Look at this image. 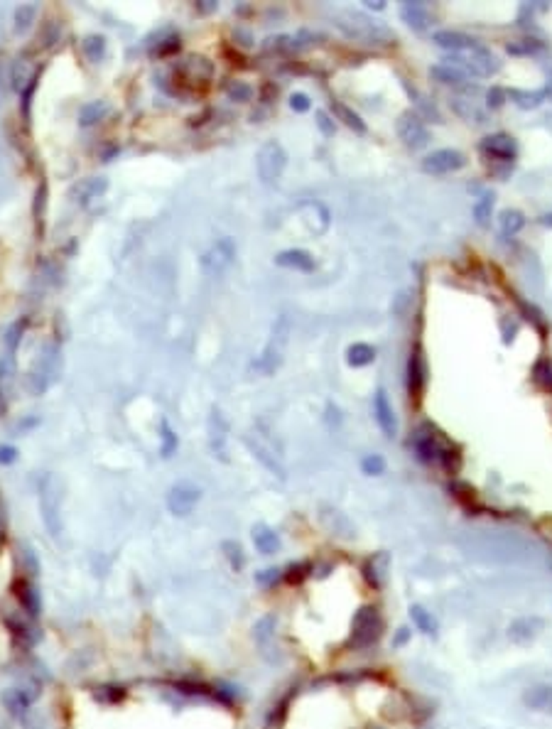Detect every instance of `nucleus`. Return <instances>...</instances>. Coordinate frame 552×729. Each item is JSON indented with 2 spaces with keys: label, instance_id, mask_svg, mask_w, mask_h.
Masks as SVG:
<instances>
[{
  "label": "nucleus",
  "instance_id": "nucleus-14",
  "mask_svg": "<svg viewBox=\"0 0 552 729\" xmlns=\"http://www.w3.org/2000/svg\"><path fill=\"white\" fill-rule=\"evenodd\" d=\"M464 165H466V160H464V155H461L459 150L445 148V150H435V153H429L427 158L422 160V172H427V174H450V172L461 170Z\"/></svg>",
  "mask_w": 552,
  "mask_h": 729
},
{
  "label": "nucleus",
  "instance_id": "nucleus-36",
  "mask_svg": "<svg viewBox=\"0 0 552 729\" xmlns=\"http://www.w3.org/2000/svg\"><path fill=\"white\" fill-rule=\"evenodd\" d=\"M532 383H535L540 391H552V363L547 359H540V361L532 366Z\"/></svg>",
  "mask_w": 552,
  "mask_h": 729
},
{
  "label": "nucleus",
  "instance_id": "nucleus-47",
  "mask_svg": "<svg viewBox=\"0 0 552 729\" xmlns=\"http://www.w3.org/2000/svg\"><path fill=\"white\" fill-rule=\"evenodd\" d=\"M486 98H489V106L491 108H498V106H503V101H506V91H503V89H498V87H493L489 93H486Z\"/></svg>",
  "mask_w": 552,
  "mask_h": 729
},
{
  "label": "nucleus",
  "instance_id": "nucleus-8",
  "mask_svg": "<svg viewBox=\"0 0 552 729\" xmlns=\"http://www.w3.org/2000/svg\"><path fill=\"white\" fill-rule=\"evenodd\" d=\"M383 633V619H381L376 607H363L353 617V631H351V646L353 648H368L374 646Z\"/></svg>",
  "mask_w": 552,
  "mask_h": 729
},
{
  "label": "nucleus",
  "instance_id": "nucleus-3",
  "mask_svg": "<svg viewBox=\"0 0 552 729\" xmlns=\"http://www.w3.org/2000/svg\"><path fill=\"white\" fill-rule=\"evenodd\" d=\"M59 361H61V349L56 342H47L45 347L37 352L32 359L30 368L25 376V388L30 396H45L54 381L59 378Z\"/></svg>",
  "mask_w": 552,
  "mask_h": 729
},
{
  "label": "nucleus",
  "instance_id": "nucleus-15",
  "mask_svg": "<svg viewBox=\"0 0 552 729\" xmlns=\"http://www.w3.org/2000/svg\"><path fill=\"white\" fill-rule=\"evenodd\" d=\"M374 415H376V423H378L381 433L385 437H395L398 435V420H395V410L390 405L388 396H385L383 388H378L374 396Z\"/></svg>",
  "mask_w": 552,
  "mask_h": 729
},
{
  "label": "nucleus",
  "instance_id": "nucleus-43",
  "mask_svg": "<svg viewBox=\"0 0 552 729\" xmlns=\"http://www.w3.org/2000/svg\"><path fill=\"white\" fill-rule=\"evenodd\" d=\"M37 82H40V72H37L35 77L30 79V84H27V87L20 91V96H22V118H25V123H30V103H32V93H35V89H37Z\"/></svg>",
  "mask_w": 552,
  "mask_h": 729
},
{
  "label": "nucleus",
  "instance_id": "nucleus-39",
  "mask_svg": "<svg viewBox=\"0 0 552 729\" xmlns=\"http://www.w3.org/2000/svg\"><path fill=\"white\" fill-rule=\"evenodd\" d=\"M491 211H493V192H486L484 197L474 204V219L479 226H486L491 219Z\"/></svg>",
  "mask_w": 552,
  "mask_h": 729
},
{
  "label": "nucleus",
  "instance_id": "nucleus-13",
  "mask_svg": "<svg viewBox=\"0 0 552 729\" xmlns=\"http://www.w3.org/2000/svg\"><path fill=\"white\" fill-rule=\"evenodd\" d=\"M398 135L405 143V148L410 150H422L429 143V130L424 126V121L415 111H405L398 118Z\"/></svg>",
  "mask_w": 552,
  "mask_h": 729
},
{
  "label": "nucleus",
  "instance_id": "nucleus-49",
  "mask_svg": "<svg viewBox=\"0 0 552 729\" xmlns=\"http://www.w3.org/2000/svg\"><path fill=\"white\" fill-rule=\"evenodd\" d=\"M523 42H526V45H516V42L508 45V52H511V54H530V52L540 50V45H532V42H528V40H523Z\"/></svg>",
  "mask_w": 552,
  "mask_h": 729
},
{
  "label": "nucleus",
  "instance_id": "nucleus-48",
  "mask_svg": "<svg viewBox=\"0 0 552 729\" xmlns=\"http://www.w3.org/2000/svg\"><path fill=\"white\" fill-rule=\"evenodd\" d=\"M17 459V449L13 444H0V464H13Z\"/></svg>",
  "mask_w": 552,
  "mask_h": 729
},
{
  "label": "nucleus",
  "instance_id": "nucleus-7",
  "mask_svg": "<svg viewBox=\"0 0 552 729\" xmlns=\"http://www.w3.org/2000/svg\"><path fill=\"white\" fill-rule=\"evenodd\" d=\"M450 66H457L459 72H464L466 77H491V74H496L501 69V61L498 57L493 54L491 50H486L484 45H476L471 50L464 52H457V54H450L447 59Z\"/></svg>",
  "mask_w": 552,
  "mask_h": 729
},
{
  "label": "nucleus",
  "instance_id": "nucleus-41",
  "mask_svg": "<svg viewBox=\"0 0 552 729\" xmlns=\"http://www.w3.org/2000/svg\"><path fill=\"white\" fill-rule=\"evenodd\" d=\"M361 469H363V474H368V476H378L385 472V459L381 457V454H368V457L361 462Z\"/></svg>",
  "mask_w": 552,
  "mask_h": 729
},
{
  "label": "nucleus",
  "instance_id": "nucleus-35",
  "mask_svg": "<svg viewBox=\"0 0 552 729\" xmlns=\"http://www.w3.org/2000/svg\"><path fill=\"white\" fill-rule=\"evenodd\" d=\"M498 226H501L503 236H513V234H518L523 226H526V216H523L521 211H516V209H506V211H501V214H498Z\"/></svg>",
  "mask_w": 552,
  "mask_h": 729
},
{
  "label": "nucleus",
  "instance_id": "nucleus-18",
  "mask_svg": "<svg viewBox=\"0 0 552 729\" xmlns=\"http://www.w3.org/2000/svg\"><path fill=\"white\" fill-rule=\"evenodd\" d=\"M15 386V354H0V415L8 413L10 393Z\"/></svg>",
  "mask_w": 552,
  "mask_h": 729
},
{
  "label": "nucleus",
  "instance_id": "nucleus-24",
  "mask_svg": "<svg viewBox=\"0 0 552 729\" xmlns=\"http://www.w3.org/2000/svg\"><path fill=\"white\" fill-rule=\"evenodd\" d=\"M526 707L535 712H552V685H532L523 695Z\"/></svg>",
  "mask_w": 552,
  "mask_h": 729
},
{
  "label": "nucleus",
  "instance_id": "nucleus-34",
  "mask_svg": "<svg viewBox=\"0 0 552 729\" xmlns=\"http://www.w3.org/2000/svg\"><path fill=\"white\" fill-rule=\"evenodd\" d=\"M177 447H179L177 433H174L172 425H169L167 420H162V423H160V452H162L164 459H169L174 452H177Z\"/></svg>",
  "mask_w": 552,
  "mask_h": 729
},
{
  "label": "nucleus",
  "instance_id": "nucleus-52",
  "mask_svg": "<svg viewBox=\"0 0 552 729\" xmlns=\"http://www.w3.org/2000/svg\"><path fill=\"white\" fill-rule=\"evenodd\" d=\"M410 638V629H398V636H395V646H403Z\"/></svg>",
  "mask_w": 552,
  "mask_h": 729
},
{
  "label": "nucleus",
  "instance_id": "nucleus-6",
  "mask_svg": "<svg viewBox=\"0 0 552 729\" xmlns=\"http://www.w3.org/2000/svg\"><path fill=\"white\" fill-rule=\"evenodd\" d=\"M290 331H292V322L287 315H280L275 322H273L270 337H268L261 356L253 361V371L263 373V376H270V373H275L277 368H280L287 342H290Z\"/></svg>",
  "mask_w": 552,
  "mask_h": 729
},
{
  "label": "nucleus",
  "instance_id": "nucleus-32",
  "mask_svg": "<svg viewBox=\"0 0 552 729\" xmlns=\"http://www.w3.org/2000/svg\"><path fill=\"white\" fill-rule=\"evenodd\" d=\"M82 52L86 54L89 61L98 64V61L103 59V54H106V37L103 35H86L82 42Z\"/></svg>",
  "mask_w": 552,
  "mask_h": 729
},
{
  "label": "nucleus",
  "instance_id": "nucleus-25",
  "mask_svg": "<svg viewBox=\"0 0 552 729\" xmlns=\"http://www.w3.org/2000/svg\"><path fill=\"white\" fill-rule=\"evenodd\" d=\"M429 77L437 79L440 84H447V87H466L469 84V77L450 64H435L429 69Z\"/></svg>",
  "mask_w": 552,
  "mask_h": 729
},
{
  "label": "nucleus",
  "instance_id": "nucleus-28",
  "mask_svg": "<svg viewBox=\"0 0 552 729\" xmlns=\"http://www.w3.org/2000/svg\"><path fill=\"white\" fill-rule=\"evenodd\" d=\"M410 619H413L417 631L427 633V636H435L437 633V619L432 617V612H427L422 604H413V607H410Z\"/></svg>",
  "mask_w": 552,
  "mask_h": 729
},
{
  "label": "nucleus",
  "instance_id": "nucleus-40",
  "mask_svg": "<svg viewBox=\"0 0 552 729\" xmlns=\"http://www.w3.org/2000/svg\"><path fill=\"white\" fill-rule=\"evenodd\" d=\"M35 20H37V6H20L15 10V30L17 32H27Z\"/></svg>",
  "mask_w": 552,
  "mask_h": 729
},
{
  "label": "nucleus",
  "instance_id": "nucleus-4",
  "mask_svg": "<svg viewBox=\"0 0 552 729\" xmlns=\"http://www.w3.org/2000/svg\"><path fill=\"white\" fill-rule=\"evenodd\" d=\"M245 444L253 452V457L266 467L268 472L277 474L280 479H285V464H282V447L277 444V439L273 437V430L268 428L266 420H258L251 428V433L245 435Z\"/></svg>",
  "mask_w": 552,
  "mask_h": 729
},
{
  "label": "nucleus",
  "instance_id": "nucleus-2",
  "mask_svg": "<svg viewBox=\"0 0 552 729\" xmlns=\"http://www.w3.org/2000/svg\"><path fill=\"white\" fill-rule=\"evenodd\" d=\"M334 25L353 42H363V45H390L395 40V32L385 27L381 20L366 15L358 10H342L334 15Z\"/></svg>",
  "mask_w": 552,
  "mask_h": 729
},
{
  "label": "nucleus",
  "instance_id": "nucleus-26",
  "mask_svg": "<svg viewBox=\"0 0 552 729\" xmlns=\"http://www.w3.org/2000/svg\"><path fill=\"white\" fill-rule=\"evenodd\" d=\"M3 705H6V709L10 714L20 717V714H25L27 709H30L32 698L25 693V690H20V688H8L6 693H3Z\"/></svg>",
  "mask_w": 552,
  "mask_h": 729
},
{
  "label": "nucleus",
  "instance_id": "nucleus-12",
  "mask_svg": "<svg viewBox=\"0 0 552 729\" xmlns=\"http://www.w3.org/2000/svg\"><path fill=\"white\" fill-rule=\"evenodd\" d=\"M206 433H209V449L219 462H231L229 457V433L231 425L226 420V415L221 413V408H211L209 420H206Z\"/></svg>",
  "mask_w": 552,
  "mask_h": 729
},
{
  "label": "nucleus",
  "instance_id": "nucleus-16",
  "mask_svg": "<svg viewBox=\"0 0 552 729\" xmlns=\"http://www.w3.org/2000/svg\"><path fill=\"white\" fill-rule=\"evenodd\" d=\"M481 153L489 155L493 160H503V163H511L516 158L518 148H516V140L506 133H496V135H489V138L481 140Z\"/></svg>",
  "mask_w": 552,
  "mask_h": 729
},
{
  "label": "nucleus",
  "instance_id": "nucleus-23",
  "mask_svg": "<svg viewBox=\"0 0 552 729\" xmlns=\"http://www.w3.org/2000/svg\"><path fill=\"white\" fill-rule=\"evenodd\" d=\"M253 546L261 555H275L280 550V538L277 533L266 523H258L253 525Z\"/></svg>",
  "mask_w": 552,
  "mask_h": 729
},
{
  "label": "nucleus",
  "instance_id": "nucleus-30",
  "mask_svg": "<svg viewBox=\"0 0 552 729\" xmlns=\"http://www.w3.org/2000/svg\"><path fill=\"white\" fill-rule=\"evenodd\" d=\"M108 113V103L106 101H89L82 106V111H79V123H82L84 128L93 126V123L103 121Z\"/></svg>",
  "mask_w": 552,
  "mask_h": 729
},
{
  "label": "nucleus",
  "instance_id": "nucleus-17",
  "mask_svg": "<svg viewBox=\"0 0 552 729\" xmlns=\"http://www.w3.org/2000/svg\"><path fill=\"white\" fill-rule=\"evenodd\" d=\"M427 386V366H424V356H422V349L415 347L410 352L408 359V388H410V396L417 400L422 398V391Z\"/></svg>",
  "mask_w": 552,
  "mask_h": 729
},
{
  "label": "nucleus",
  "instance_id": "nucleus-44",
  "mask_svg": "<svg viewBox=\"0 0 552 729\" xmlns=\"http://www.w3.org/2000/svg\"><path fill=\"white\" fill-rule=\"evenodd\" d=\"M226 93H229V98H233V101H251L253 89L243 82H231L229 87H226Z\"/></svg>",
  "mask_w": 552,
  "mask_h": 729
},
{
  "label": "nucleus",
  "instance_id": "nucleus-1",
  "mask_svg": "<svg viewBox=\"0 0 552 729\" xmlns=\"http://www.w3.org/2000/svg\"><path fill=\"white\" fill-rule=\"evenodd\" d=\"M410 444H413V449H415V454H417L420 462L437 464V467H442L447 474H454V472L459 469V464H461L459 449H457L454 444H452L450 439L435 428V425H429V423L420 425L417 433H415L413 439H410Z\"/></svg>",
  "mask_w": 552,
  "mask_h": 729
},
{
  "label": "nucleus",
  "instance_id": "nucleus-31",
  "mask_svg": "<svg viewBox=\"0 0 552 729\" xmlns=\"http://www.w3.org/2000/svg\"><path fill=\"white\" fill-rule=\"evenodd\" d=\"M332 113L339 118V121H344V126H348L351 130L366 133V123L361 121V116H358V113H353L348 106H344L342 101H332Z\"/></svg>",
  "mask_w": 552,
  "mask_h": 729
},
{
  "label": "nucleus",
  "instance_id": "nucleus-45",
  "mask_svg": "<svg viewBox=\"0 0 552 729\" xmlns=\"http://www.w3.org/2000/svg\"><path fill=\"white\" fill-rule=\"evenodd\" d=\"M224 550H226V557H229V562H231V567H233V570H240V567L245 565L243 550H240L238 543L226 541V543H224Z\"/></svg>",
  "mask_w": 552,
  "mask_h": 729
},
{
  "label": "nucleus",
  "instance_id": "nucleus-9",
  "mask_svg": "<svg viewBox=\"0 0 552 729\" xmlns=\"http://www.w3.org/2000/svg\"><path fill=\"white\" fill-rule=\"evenodd\" d=\"M236 253H238V248H236V241L231 239V236H224V239H219L216 243H211L209 248L204 250V255H201V271H204V276L221 278L231 265H233Z\"/></svg>",
  "mask_w": 552,
  "mask_h": 729
},
{
  "label": "nucleus",
  "instance_id": "nucleus-19",
  "mask_svg": "<svg viewBox=\"0 0 552 729\" xmlns=\"http://www.w3.org/2000/svg\"><path fill=\"white\" fill-rule=\"evenodd\" d=\"M432 42H435L437 47H442V50H447L450 54H457V52L471 50V47L479 45V40H474V37L464 35V32H457V30L435 32V35H432Z\"/></svg>",
  "mask_w": 552,
  "mask_h": 729
},
{
  "label": "nucleus",
  "instance_id": "nucleus-38",
  "mask_svg": "<svg viewBox=\"0 0 552 729\" xmlns=\"http://www.w3.org/2000/svg\"><path fill=\"white\" fill-rule=\"evenodd\" d=\"M25 329H27V320H17V322H13V324L8 326L6 339H3V342H6L8 354H15V352H17V347H20V339H22V334H25Z\"/></svg>",
  "mask_w": 552,
  "mask_h": 729
},
{
  "label": "nucleus",
  "instance_id": "nucleus-50",
  "mask_svg": "<svg viewBox=\"0 0 552 729\" xmlns=\"http://www.w3.org/2000/svg\"><path fill=\"white\" fill-rule=\"evenodd\" d=\"M277 572H280V570H263L261 575H256V582H258V585H263V587H268L273 580H277Z\"/></svg>",
  "mask_w": 552,
  "mask_h": 729
},
{
  "label": "nucleus",
  "instance_id": "nucleus-33",
  "mask_svg": "<svg viewBox=\"0 0 552 729\" xmlns=\"http://www.w3.org/2000/svg\"><path fill=\"white\" fill-rule=\"evenodd\" d=\"M32 216H35L37 231H40V234H45V216H47V182H45V179L37 184L35 204H32Z\"/></svg>",
  "mask_w": 552,
  "mask_h": 729
},
{
  "label": "nucleus",
  "instance_id": "nucleus-11",
  "mask_svg": "<svg viewBox=\"0 0 552 729\" xmlns=\"http://www.w3.org/2000/svg\"><path fill=\"white\" fill-rule=\"evenodd\" d=\"M201 501V489L194 484V481H177L172 484V489L167 491V509L172 516L177 518H184V516H190L192 511L197 509V504Z\"/></svg>",
  "mask_w": 552,
  "mask_h": 729
},
{
  "label": "nucleus",
  "instance_id": "nucleus-46",
  "mask_svg": "<svg viewBox=\"0 0 552 729\" xmlns=\"http://www.w3.org/2000/svg\"><path fill=\"white\" fill-rule=\"evenodd\" d=\"M309 106H312V101H309V96H307V93L297 91V93H292V96H290V108H292V111L305 113V111H309Z\"/></svg>",
  "mask_w": 552,
  "mask_h": 729
},
{
  "label": "nucleus",
  "instance_id": "nucleus-20",
  "mask_svg": "<svg viewBox=\"0 0 552 729\" xmlns=\"http://www.w3.org/2000/svg\"><path fill=\"white\" fill-rule=\"evenodd\" d=\"M108 189V179L106 177H86L72 189V197L79 206H89L93 199H98L103 192Z\"/></svg>",
  "mask_w": 552,
  "mask_h": 729
},
{
  "label": "nucleus",
  "instance_id": "nucleus-51",
  "mask_svg": "<svg viewBox=\"0 0 552 729\" xmlns=\"http://www.w3.org/2000/svg\"><path fill=\"white\" fill-rule=\"evenodd\" d=\"M317 123H319V128L324 130V135H332V133H334V126H329V118H327V113H324V111H317Z\"/></svg>",
  "mask_w": 552,
  "mask_h": 729
},
{
  "label": "nucleus",
  "instance_id": "nucleus-5",
  "mask_svg": "<svg viewBox=\"0 0 552 729\" xmlns=\"http://www.w3.org/2000/svg\"><path fill=\"white\" fill-rule=\"evenodd\" d=\"M37 499H40V513L47 533L52 538H61L64 520H61V481L52 472H45L37 481Z\"/></svg>",
  "mask_w": 552,
  "mask_h": 729
},
{
  "label": "nucleus",
  "instance_id": "nucleus-10",
  "mask_svg": "<svg viewBox=\"0 0 552 729\" xmlns=\"http://www.w3.org/2000/svg\"><path fill=\"white\" fill-rule=\"evenodd\" d=\"M287 165V153L277 140H268L261 145L256 158V170L263 184H275Z\"/></svg>",
  "mask_w": 552,
  "mask_h": 729
},
{
  "label": "nucleus",
  "instance_id": "nucleus-21",
  "mask_svg": "<svg viewBox=\"0 0 552 729\" xmlns=\"http://www.w3.org/2000/svg\"><path fill=\"white\" fill-rule=\"evenodd\" d=\"M275 263L280 268H292V271H300V273H312L314 271V258L307 250L300 248H290V250H280L275 255Z\"/></svg>",
  "mask_w": 552,
  "mask_h": 729
},
{
  "label": "nucleus",
  "instance_id": "nucleus-53",
  "mask_svg": "<svg viewBox=\"0 0 552 729\" xmlns=\"http://www.w3.org/2000/svg\"><path fill=\"white\" fill-rule=\"evenodd\" d=\"M374 729H383V727H374Z\"/></svg>",
  "mask_w": 552,
  "mask_h": 729
},
{
  "label": "nucleus",
  "instance_id": "nucleus-29",
  "mask_svg": "<svg viewBox=\"0 0 552 729\" xmlns=\"http://www.w3.org/2000/svg\"><path fill=\"white\" fill-rule=\"evenodd\" d=\"M547 91L540 89V91H523V89H508L506 98H511L518 108H537L542 101H545Z\"/></svg>",
  "mask_w": 552,
  "mask_h": 729
},
{
  "label": "nucleus",
  "instance_id": "nucleus-27",
  "mask_svg": "<svg viewBox=\"0 0 552 729\" xmlns=\"http://www.w3.org/2000/svg\"><path fill=\"white\" fill-rule=\"evenodd\" d=\"M376 361V349L371 347V344H363V342H356L351 344V347L346 349V363L353 368H361V366H368V363H374Z\"/></svg>",
  "mask_w": 552,
  "mask_h": 729
},
{
  "label": "nucleus",
  "instance_id": "nucleus-37",
  "mask_svg": "<svg viewBox=\"0 0 552 729\" xmlns=\"http://www.w3.org/2000/svg\"><path fill=\"white\" fill-rule=\"evenodd\" d=\"M17 596H20L22 607H25V612L30 614V617H37V614L42 612L40 594H37V592L32 589L30 585H25V582H22V585H20V592H17Z\"/></svg>",
  "mask_w": 552,
  "mask_h": 729
},
{
  "label": "nucleus",
  "instance_id": "nucleus-42",
  "mask_svg": "<svg viewBox=\"0 0 552 729\" xmlns=\"http://www.w3.org/2000/svg\"><path fill=\"white\" fill-rule=\"evenodd\" d=\"M61 40V22L49 20L42 27V47H54Z\"/></svg>",
  "mask_w": 552,
  "mask_h": 729
},
{
  "label": "nucleus",
  "instance_id": "nucleus-22",
  "mask_svg": "<svg viewBox=\"0 0 552 729\" xmlns=\"http://www.w3.org/2000/svg\"><path fill=\"white\" fill-rule=\"evenodd\" d=\"M400 17H403L415 32H424L429 27V22H432V15H429L424 3H403V6H400Z\"/></svg>",
  "mask_w": 552,
  "mask_h": 729
}]
</instances>
